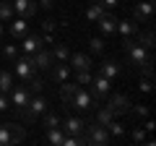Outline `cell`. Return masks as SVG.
Returning <instances> with one entry per match:
<instances>
[{"label": "cell", "instance_id": "27", "mask_svg": "<svg viewBox=\"0 0 156 146\" xmlns=\"http://www.w3.org/2000/svg\"><path fill=\"white\" fill-rule=\"evenodd\" d=\"M60 123H62V118L57 112H47L44 115V128H60Z\"/></svg>", "mask_w": 156, "mask_h": 146}, {"label": "cell", "instance_id": "28", "mask_svg": "<svg viewBox=\"0 0 156 146\" xmlns=\"http://www.w3.org/2000/svg\"><path fill=\"white\" fill-rule=\"evenodd\" d=\"M26 86H29V94H39V91H42V89H44V81H34V78H29L26 81Z\"/></svg>", "mask_w": 156, "mask_h": 146}, {"label": "cell", "instance_id": "13", "mask_svg": "<svg viewBox=\"0 0 156 146\" xmlns=\"http://www.w3.org/2000/svg\"><path fill=\"white\" fill-rule=\"evenodd\" d=\"M68 60H70V68H73V71H89V68H91V57H89V55H81V52L70 55Z\"/></svg>", "mask_w": 156, "mask_h": 146}, {"label": "cell", "instance_id": "20", "mask_svg": "<svg viewBox=\"0 0 156 146\" xmlns=\"http://www.w3.org/2000/svg\"><path fill=\"white\" fill-rule=\"evenodd\" d=\"M70 71H73L70 65H65V63H57V65L52 68V78H55V81H60V84H65V81H68V76H70Z\"/></svg>", "mask_w": 156, "mask_h": 146}, {"label": "cell", "instance_id": "5", "mask_svg": "<svg viewBox=\"0 0 156 146\" xmlns=\"http://www.w3.org/2000/svg\"><path fill=\"white\" fill-rule=\"evenodd\" d=\"M34 71H37V65H34V57L31 55L16 57V76H18V78H23V81L34 78Z\"/></svg>", "mask_w": 156, "mask_h": 146}, {"label": "cell", "instance_id": "12", "mask_svg": "<svg viewBox=\"0 0 156 146\" xmlns=\"http://www.w3.org/2000/svg\"><path fill=\"white\" fill-rule=\"evenodd\" d=\"M13 11L21 13L23 18H29V16L37 13V3H34V0H16V3H13Z\"/></svg>", "mask_w": 156, "mask_h": 146}, {"label": "cell", "instance_id": "16", "mask_svg": "<svg viewBox=\"0 0 156 146\" xmlns=\"http://www.w3.org/2000/svg\"><path fill=\"white\" fill-rule=\"evenodd\" d=\"M29 34V24H26V18H16V21L11 24V37L13 39H21V37H26Z\"/></svg>", "mask_w": 156, "mask_h": 146}, {"label": "cell", "instance_id": "17", "mask_svg": "<svg viewBox=\"0 0 156 146\" xmlns=\"http://www.w3.org/2000/svg\"><path fill=\"white\" fill-rule=\"evenodd\" d=\"M99 73L104 76V78L112 81V78H117V76H120V65H117L115 60H104V63L99 65Z\"/></svg>", "mask_w": 156, "mask_h": 146}, {"label": "cell", "instance_id": "42", "mask_svg": "<svg viewBox=\"0 0 156 146\" xmlns=\"http://www.w3.org/2000/svg\"><path fill=\"white\" fill-rule=\"evenodd\" d=\"M0 37H3V21H0Z\"/></svg>", "mask_w": 156, "mask_h": 146}, {"label": "cell", "instance_id": "8", "mask_svg": "<svg viewBox=\"0 0 156 146\" xmlns=\"http://www.w3.org/2000/svg\"><path fill=\"white\" fill-rule=\"evenodd\" d=\"M151 16H154V5H151V0H143L138 5L133 8V21L135 24H148Z\"/></svg>", "mask_w": 156, "mask_h": 146}, {"label": "cell", "instance_id": "14", "mask_svg": "<svg viewBox=\"0 0 156 146\" xmlns=\"http://www.w3.org/2000/svg\"><path fill=\"white\" fill-rule=\"evenodd\" d=\"M23 39V52H26V55H34V52H39L42 50V39H39V37H34V34H26V37H21Z\"/></svg>", "mask_w": 156, "mask_h": 146}, {"label": "cell", "instance_id": "38", "mask_svg": "<svg viewBox=\"0 0 156 146\" xmlns=\"http://www.w3.org/2000/svg\"><path fill=\"white\" fill-rule=\"evenodd\" d=\"M104 8H115V5H120V0H99Z\"/></svg>", "mask_w": 156, "mask_h": 146}, {"label": "cell", "instance_id": "30", "mask_svg": "<svg viewBox=\"0 0 156 146\" xmlns=\"http://www.w3.org/2000/svg\"><path fill=\"white\" fill-rule=\"evenodd\" d=\"M3 55H5L8 60H16V57H18V47L16 45H5V47H3Z\"/></svg>", "mask_w": 156, "mask_h": 146}, {"label": "cell", "instance_id": "36", "mask_svg": "<svg viewBox=\"0 0 156 146\" xmlns=\"http://www.w3.org/2000/svg\"><path fill=\"white\" fill-rule=\"evenodd\" d=\"M140 91H143V94H151V89H154V84H151V78H143L140 81V86H138Z\"/></svg>", "mask_w": 156, "mask_h": 146}, {"label": "cell", "instance_id": "41", "mask_svg": "<svg viewBox=\"0 0 156 146\" xmlns=\"http://www.w3.org/2000/svg\"><path fill=\"white\" fill-rule=\"evenodd\" d=\"M39 5H42V8H47V11H50V8H52V0H39Z\"/></svg>", "mask_w": 156, "mask_h": 146}, {"label": "cell", "instance_id": "24", "mask_svg": "<svg viewBox=\"0 0 156 146\" xmlns=\"http://www.w3.org/2000/svg\"><path fill=\"white\" fill-rule=\"evenodd\" d=\"M68 57H70L68 47H65V45H55V50H52V60H57V63H65Z\"/></svg>", "mask_w": 156, "mask_h": 146}, {"label": "cell", "instance_id": "26", "mask_svg": "<svg viewBox=\"0 0 156 146\" xmlns=\"http://www.w3.org/2000/svg\"><path fill=\"white\" fill-rule=\"evenodd\" d=\"M62 138H65V136H62L60 128H47V141H50V144H57V146H60Z\"/></svg>", "mask_w": 156, "mask_h": 146}, {"label": "cell", "instance_id": "34", "mask_svg": "<svg viewBox=\"0 0 156 146\" xmlns=\"http://www.w3.org/2000/svg\"><path fill=\"white\" fill-rule=\"evenodd\" d=\"M76 73H78V84H83V86L91 84V73L89 71H76Z\"/></svg>", "mask_w": 156, "mask_h": 146}, {"label": "cell", "instance_id": "25", "mask_svg": "<svg viewBox=\"0 0 156 146\" xmlns=\"http://www.w3.org/2000/svg\"><path fill=\"white\" fill-rule=\"evenodd\" d=\"M13 18V3L0 0V21H11Z\"/></svg>", "mask_w": 156, "mask_h": 146}, {"label": "cell", "instance_id": "9", "mask_svg": "<svg viewBox=\"0 0 156 146\" xmlns=\"http://www.w3.org/2000/svg\"><path fill=\"white\" fill-rule=\"evenodd\" d=\"M8 102H11L16 110L26 107V102H29V89H26V86H13V89L8 91Z\"/></svg>", "mask_w": 156, "mask_h": 146}, {"label": "cell", "instance_id": "21", "mask_svg": "<svg viewBox=\"0 0 156 146\" xmlns=\"http://www.w3.org/2000/svg\"><path fill=\"white\" fill-rule=\"evenodd\" d=\"M104 13H107V8L101 5L99 0H96V3H91V5H89V11H86V18L96 24V21H99V18H101V16H104Z\"/></svg>", "mask_w": 156, "mask_h": 146}, {"label": "cell", "instance_id": "15", "mask_svg": "<svg viewBox=\"0 0 156 146\" xmlns=\"http://www.w3.org/2000/svg\"><path fill=\"white\" fill-rule=\"evenodd\" d=\"M34 65L39 68V71H47V68H52V52H44V50H39L34 52Z\"/></svg>", "mask_w": 156, "mask_h": 146}, {"label": "cell", "instance_id": "1", "mask_svg": "<svg viewBox=\"0 0 156 146\" xmlns=\"http://www.w3.org/2000/svg\"><path fill=\"white\" fill-rule=\"evenodd\" d=\"M125 52H128V57H130V63H133L135 68H143V73H146V78H151L154 76V60H151V55H148V50H146L143 45H140L135 37H125Z\"/></svg>", "mask_w": 156, "mask_h": 146}, {"label": "cell", "instance_id": "10", "mask_svg": "<svg viewBox=\"0 0 156 146\" xmlns=\"http://www.w3.org/2000/svg\"><path fill=\"white\" fill-rule=\"evenodd\" d=\"M91 84H94V99H104L107 94H109V78H104L101 73H96V76H91Z\"/></svg>", "mask_w": 156, "mask_h": 146}, {"label": "cell", "instance_id": "3", "mask_svg": "<svg viewBox=\"0 0 156 146\" xmlns=\"http://www.w3.org/2000/svg\"><path fill=\"white\" fill-rule=\"evenodd\" d=\"M18 112L23 115V120H37L39 115H44L47 112V102L42 99V97H29V102H26V107H21Z\"/></svg>", "mask_w": 156, "mask_h": 146}, {"label": "cell", "instance_id": "40", "mask_svg": "<svg viewBox=\"0 0 156 146\" xmlns=\"http://www.w3.org/2000/svg\"><path fill=\"white\" fill-rule=\"evenodd\" d=\"M143 128H146V133H151V130H154L156 125H154V120H146V125H143Z\"/></svg>", "mask_w": 156, "mask_h": 146}, {"label": "cell", "instance_id": "32", "mask_svg": "<svg viewBox=\"0 0 156 146\" xmlns=\"http://www.w3.org/2000/svg\"><path fill=\"white\" fill-rule=\"evenodd\" d=\"M138 42L146 47V50H151V47H154V31H146V34H143V39H138Z\"/></svg>", "mask_w": 156, "mask_h": 146}, {"label": "cell", "instance_id": "33", "mask_svg": "<svg viewBox=\"0 0 156 146\" xmlns=\"http://www.w3.org/2000/svg\"><path fill=\"white\" fill-rule=\"evenodd\" d=\"M89 50H91V52H101V50H104V42H101L99 37H94V39L89 42Z\"/></svg>", "mask_w": 156, "mask_h": 146}, {"label": "cell", "instance_id": "7", "mask_svg": "<svg viewBox=\"0 0 156 146\" xmlns=\"http://www.w3.org/2000/svg\"><path fill=\"white\" fill-rule=\"evenodd\" d=\"M89 130V136H86V144H99V146H104V144H109V130L104 128V125H91V128H86Z\"/></svg>", "mask_w": 156, "mask_h": 146}, {"label": "cell", "instance_id": "11", "mask_svg": "<svg viewBox=\"0 0 156 146\" xmlns=\"http://www.w3.org/2000/svg\"><path fill=\"white\" fill-rule=\"evenodd\" d=\"M60 125H62V128H65L70 136H81V133L86 130V123H83L81 118H68V120H62Z\"/></svg>", "mask_w": 156, "mask_h": 146}, {"label": "cell", "instance_id": "4", "mask_svg": "<svg viewBox=\"0 0 156 146\" xmlns=\"http://www.w3.org/2000/svg\"><path fill=\"white\" fill-rule=\"evenodd\" d=\"M96 99L91 94H86V91H81L76 86V91H73V97L68 99V107H73V110H78V112H86V110H94Z\"/></svg>", "mask_w": 156, "mask_h": 146}, {"label": "cell", "instance_id": "39", "mask_svg": "<svg viewBox=\"0 0 156 146\" xmlns=\"http://www.w3.org/2000/svg\"><path fill=\"white\" fill-rule=\"evenodd\" d=\"M52 29H55V21H52V18H47V21H44V31L52 34Z\"/></svg>", "mask_w": 156, "mask_h": 146}, {"label": "cell", "instance_id": "6", "mask_svg": "<svg viewBox=\"0 0 156 146\" xmlns=\"http://www.w3.org/2000/svg\"><path fill=\"white\" fill-rule=\"evenodd\" d=\"M130 107H133V104H130V99H128L125 94H115V97H109V104H107V110H109V112L117 118V115L130 112Z\"/></svg>", "mask_w": 156, "mask_h": 146}, {"label": "cell", "instance_id": "2", "mask_svg": "<svg viewBox=\"0 0 156 146\" xmlns=\"http://www.w3.org/2000/svg\"><path fill=\"white\" fill-rule=\"evenodd\" d=\"M26 138V130L16 123H5L0 125V146H8V144H16V141Z\"/></svg>", "mask_w": 156, "mask_h": 146}, {"label": "cell", "instance_id": "23", "mask_svg": "<svg viewBox=\"0 0 156 146\" xmlns=\"http://www.w3.org/2000/svg\"><path fill=\"white\" fill-rule=\"evenodd\" d=\"M104 128L109 130V136H117V138H122V136H125V125H122V123H117L115 118H112L109 123L104 125Z\"/></svg>", "mask_w": 156, "mask_h": 146}, {"label": "cell", "instance_id": "18", "mask_svg": "<svg viewBox=\"0 0 156 146\" xmlns=\"http://www.w3.org/2000/svg\"><path fill=\"white\" fill-rule=\"evenodd\" d=\"M96 24H99V29H101L104 34H117V18L109 16V13H104V16H101Z\"/></svg>", "mask_w": 156, "mask_h": 146}, {"label": "cell", "instance_id": "31", "mask_svg": "<svg viewBox=\"0 0 156 146\" xmlns=\"http://www.w3.org/2000/svg\"><path fill=\"white\" fill-rule=\"evenodd\" d=\"M130 112H133L135 118H148V107H146V104H138V107H130Z\"/></svg>", "mask_w": 156, "mask_h": 146}, {"label": "cell", "instance_id": "35", "mask_svg": "<svg viewBox=\"0 0 156 146\" xmlns=\"http://www.w3.org/2000/svg\"><path fill=\"white\" fill-rule=\"evenodd\" d=\"M133 141L143 144V141H146V128H135V130H133Z\"/></svg>", "mask_w": 156, "mask_h": 146}, {"label": "cell", "instance_id": "37", "mask_svg": "<svg viewBox=\"0 0 156 146\" xmlns=\"http://www.w3.org/2000/svg\"><path fill=\"white\" fill-rule=\"evenodd\" d=\"M3 110H11V102H8V94H0V112Z\"/></svg>", "mask_w": 156, "mask_h": 146}, {"label": "cell", "instance_id": "22", "mask_svg": "<svg viewBox=\"0 0 156 146\" xmlns=\"http://www.w3.org/2000/svg\"><path fill=\"white\" fill-rule=\"evenodd\" d=\"M13 86H16V78H13V73H11V71H0V91H3V94H8Z\"/></svg>", "mask_w": 156, "mask_h": 146}, {"label": "cell", "instance_id": "29", "mask_svg": "<svg viewBox=\"0 0 156 146\" xmlns=\"http://www.w3.org/2000/svg\"><path fill=\"white\" fill-rule=\"evenodd\" d=\"M112 118H115V115H112L109 110L104 107V110H99V115H96V123H99V125H107V123H109Z\"/></svg>", "mask_w": 156, "mask_h": 146}, {"label": "cell", "instance_id": "19", "mask_svg": "<svg viewBox=\"0 0 156 146\" xmlns=\"http://www.w3.org/2000/svg\"><path fill=\"white\" fill-rule=\"evenodd\" d=\"M117 31L122 34V37H138L140 29L135 21H117Z\"/></svg>", "mask_w": 156, "mask_h": 146}]
</instances>
